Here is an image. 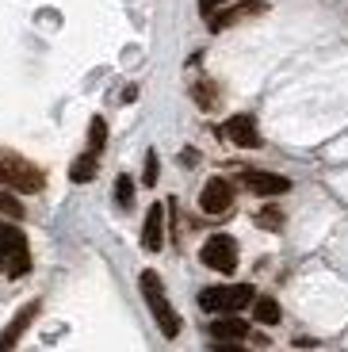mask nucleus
<instances>
[{
    "label": "nucleus",
    "mask_w": 348,
    "mask_h": 352,
    "mask_svg": "<svg viewBox=\"0 0 348 352\" xmlns=\"http://www.w3.org/2000/svg\"><path fill=\"white\" fill-rule=\"evenodd\" d=\"M0 188H4V192L35 195V192H43V188H46V173L35 165V161H27L23 153L4 150V146H0Z\"/></svg>",
    "instance_id": "f257e3e1"
},
{
    "label": "nucleus",
    "mask_w": 348,
    "mask_h": 352,
    "mask_svg": "<svg viewBox=\"0 0 348 352\" xmlns=\"http://www.w3.org/2000/svg\"><path fill=\"white\" fill-rule=\"evenodd\" d=\"M138 287H142V295H146V307H149V314H153V322L161 326V333H165L168 341H176L180 329H184V322H180V314L173 310V302H168L161 276H157L153 268H146V272L138 276Z\"/></svg>",
    "instance_id": "f03ea898"
},
{
    "label": "nucleus",
    "mask_w": 348,
    "mask_h": 352,
    "mask_svg": "<svg viewBox=\"0 0 348 352\" xmlns=\"http://www.w3.org/2000/svg\"><path fill=\"white\" fill-rule=\"evenodd\" d=\"M0 272L8 280H23L31 272V245L27 234L12 222H0Z\"/></svg>",
    "instance_id": "7ed1b4c3"
},
{
    "label": "nucleus",
    "mask_w": 348,
    "mask_h": 352,
    "mask_svg": "<svg viewBox=\"0 0 348 352\" xmlns=\"http://www.w3.org/2000/svg\"><path fill=\"white\" fill-rule=\"evenodd\" d=\"M257 302V291L252 283H222V287H203L199 291V307L207 314H241L245 307Z\"/></svg>",
    "instance_id": "20e7f679"
},
{
    "label": "nucleus",
    "mask_w": 348,
    "mask_h": 352,
    "mask_svg": "<svg viewBox=\"0 0 348 352\" xmlns=\"http://www.w3.org/2000/svg\"><path fill=\"white\" fill-rule=\"evenodd\" d=\"M199 261L207 264V268H215V272H222V276L237 272V241L230 238V234H210L199 249Z\"/></svg>",
    "instance_id": "39448f33"
},
{
    "label": "nucleus",
    "mask_w": 348,
    "mask_h": 352,
    "mask_svg": "<svg viewBox=\"0 0 348 352\" xmlns=\"http://www.w3.org/2000/svg\"><path fill=\"white\" fill-rule=\"evenodd\" d=\"M199 207H203V214H226L234 207V184L226 176H210L199 192Z\"/></svg>",
    "instance_id": "423d86ee"
},
{
    "label": "nucleus",
    "mask_w": 348,
    "mask_h": 352,
    "mask_svg": "<svg viewBox=\"0 0 348 352\" xmlns=\"http://www.w3.org/2000/svg\"><path fill=\"white\" fill-rule=\"evenodd\" d=\"M222 138L234 142V146H241V150H257L261 146V126H257V119L252 115H234V119H226L222 123Z\"/></svg>",
    "instance_id": "0eeeda50"
},
{
    "label": "nucleus",
    "mask_w": 348,
    "mask_h": 352,
    "mask_svg": "<svg viewBox=\"0 0 348 352\" xmlns=\"http://www.w3.org/2000/svg\"><path fill=\"white\" fill-rule=\"evenodd\" d=\"M241 184L249 188V192L257 195H287L291 192V180L287 176H279V173H264V168H241Z\"/></svg>",
    "instance_id": "6e6552de"
},
{
    "label": "nucleus",
    "mask_w": 348,
    "mask_h": 352,
    "mask_svg": "<svg viewBox=\"0 0 348 352\" xmlns=\"http://www.w3.org/2000/svg\"><path fill=\"white\" fill-rule=\"evenodd\" d=\"M39 318V302H27V307L16 310V318H12L8 326H4V333H0V352H16V344L23 341V333L31 329V322Z\"/></svg>",
    "instance_id": "1a4fd4ad"
},
{
    "label": "nucleus",
    "mask_w": 348,
    "mask_h": 352,
    "mask_svg": "<svg viewBox=\"0 0 348 352\" xmlns=\"http://www.w3.org/2000/svg\"><path fill=\"white\" fill-rule=\"evenodd\" d=\"M142 245L146 253H161L165 245V203H153L146 211V222H142Z\"/></svg>",
    "instance_id": "9d476101"
},
{
    "label": "nucleus",
    "mask_w": 348,
    "mask_h": 352,
    "mask_svg": "<svg viewBox=\"0 0 348 352\" xmlns=\"http://www.w3.org/2000/svg\"><path fill=\"white\" fill-rule=\"evenodd\" d=\"M210 337H215V341L241 344L245 337H249V322H245V318H237V314H222V318H215V322H210Z\"/></svg>",
    "instance_id": "9b49d317"
},
{
    "label": "nucleus",
    "mask_w": 348,
    "mask_h": 352,
    "mask_svg": "<svg viewBox=\"0 0 348 352\" xmlns=\"http://www.w3.org/2000/svg\"><path fill=\"white\" fill-rule=\"evenodd\" d=\"M264 8H268L264 0H245V4H237V8L218 12V16L210 19V31H226L230 23H237V19H245V16H257V12H264Z\"/></svg>",
    "instance_id": "f8f14e48"
},
{
    "label": "nucleus",
    "mask_w": 348,
    "mask_h": 352,
    "mask_svg": "<svg viewBox=\"0 0 348 352\" xmlns=\"http://www.w3.org/2000/svg\"><path fill=\"white\" fill-rule=\"evenodd\" d=\"M252 318H257L261 326H279L283 310H279V302L272 299V295H257V302H252Z\"/></svg>",
    "instance_id": "ddd939ff"
},
{
    "label": "nucleus",
    "mask_w": 348,
    "mask_h": 352,
    "mask_svg": "<svg viewBox=\"0 0 348 352\" xmlns=\"http://www.w3.org/2000/svg\"><path fill=\"white\" fill-rule=\"evenodd\" d=\"M96 168H100V153H80L69 165V180L73 184H88V180L96 176Z\"/></svg>",
    "instance_id": "4468645a"
},
{
    "label": "nucleus",
    "mask_w": 348,
    "mask_h": 352,
    "mask_svg": "<svg viewBox=\"0 0 348 352\" xmlns=\"http://www.w3.org/2000/svg\"><path fill=\"white\" fill-rule=\"evenodd\" d=\"M104 146H107V123L96 115V119L88 123V153H100Z\"/></svg>",
    "instance_id": "2eb2a0df"
},
{
    "label": "nucleus",
    "mask_w": 348,
    "mask_h": 352,
    "mask_svg": "<svg viewBox=\"0 0 348 352\" xmlns=\"http://www.w3.org/2000/svg\"><path fill=\"white\" fill-rule=\"evenodd\" d=\"M115 203H119L122 211H131V207H134V180L127 173L115 180Z\"/></svg>",
    "instance_id": "dca6fc26"
},
{
    "label": "nucleus",
    "mask_w": 348,
    "mask_h": 352,
    "mask_svg": "<svg viewBox=\"0 0 348 352\" xmlns=\"http://www.w3.org/2000/svg\"><path fill=\"white\" fill-rule=\"evenodd\" d=\"M0 214H4V219H23V203L12 192H4V188H0Z\"/></svg>",
    "instance_id": "f3484780"
},
{
    "label": "nucleus",
    "mask_w": 348,
    "mask_h": 352,
    "mask_svg": "<svg viewBox=\"0 0 348 352\" xmlns=\"http://www.w3.org/2000/svg\"><path fill=\"white\" fill-rule=\"evenodd\" d=\"M257 222H261L264 230H279V226H283V214H279V211H261V214H257Z\"/></svg>",
    "instance_id": "a211bd4d"
},
{
    "label": "nucleus",
    "mask_w": 348,
    "mask_h": 352,
    "mask_svg": "<svg viewBox=\"0 0 348 352\" xmlns=\"http://www.w3.org/2000/svg\"><path fill=\"white\" fill-rule=\"evenodd\" d=\"M157 176H161V165H157V153L149 150L146 153V184H157Z\"/></svg>",
    "instance_id": "6ab92c4d"
},
{
    "label": "nucleus",
    "mask_w": 348,
    "mask_h": 352,
    "mask_svg": "<svg viewBox=\"0 0 348 352\" xmlns=\"http://www.w3.org/2000/svg\"><path fill=\"white\" fill-rule=\"evenodd\" d=\"M222 4H226V0H199V12H203V16H218Z\"/></svg>",
    "instance_id": "aec40b11"
}]
</instances>
